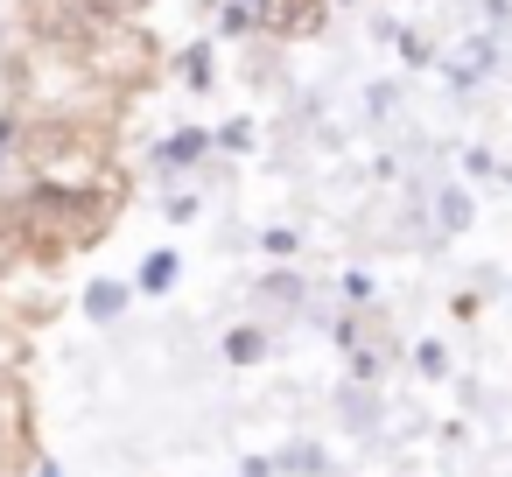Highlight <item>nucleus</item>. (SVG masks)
<instances>
[{"label":"nucleus","instance_id":"1","mask_svg":"<svg viewBox=\"0 0 512 477\" xmlns=\"http://www.w3.org/2000/svg\"><path fill=\"white\" fill-rule=\"evenodd\" d=\"M113 225V197L106 183H29L15 197V232L29 239V253H85L92 239H106Z\"/></svg>","mask_w":512,"mask_h":477},{"label":"nucleus","instance_id":"2","mask_svg":"<svg viewBox=\"0 0 512 477\" xmlns=\"http://www.w3.org/2000/svg\"><path fill=\"white\" fill-rule=\"evenodd\" d=\"M78 64H85L92 78H106V85H141V78L155 71V50H148V36H141L134 22H113Z\"/></svg>","mask_w":512,"mask_h":477},{"label":"nucleus","instance_id":"3","mask_svg":"<svg viewBox=\"0 0 512 477\" xmlns=\"http://www.w3.org/2000/svg\"><path fill=\"white\" fill-rule=\"evenodd\" d=\"M85 309H92V323H113L127 309V281H92L85 288Z\"/></svg>","mask_w":512,"mask_h":477},{"label":"nucleus","instance_id":"4","mask_svg":"<svg viewBox=\"0 0 512 477\" xmlns=\"http://www.w3.org/2000/svg\"><path fill=\"white\" fill-rule=\"evenodd\" d=\"M197 155H204V134H197V127H183V134H169V141H162V155H155V162H162V169H190Z\"/></svg>","mask_w":512,"mask_h":477},{"label":"nucleus","instance_id":"5","mask_svg":"<svg viewBox=\"0 0 512 477\" xmlns=\"http://www.w3.org/2000/svg\"><path fill=\"white\" fill-rule=\"evenodd\" d=\"M169 281H176V253H148V267H141V288H148V295H162Z\"/></svg>","mask_w":512,"mask_h":477},{"label":"nucleus","instance_id":"6","mask_svg":"<svg viewBox=\"0 0 512 477\" xmlns=\"http://www.w3.org/2000/svg\"><path fill=\"white\" fill-rule=\"evenodd\" d=\"M260 351H267V337H260V330H232V337H225V358H239V365H253Z\"/></svg>","mask_w":512,"mask_h":477},{"label":"nucleus","instance_id":"7","mask_svg":"<svg viewBox=\"0 0 512 477\" xmlns=\"http://www.w3.org/2000/svg\"><path fill=\"white\" fill-rule=\"evenodd\" d=\"M8 162H22V120L0 113V169H8Z\"/></svg>","mask_w":512,"mask_h":477},{"label":"nucleus","instance_id":"8","mask_svg":"<svg viewBox=\"0 0 512 477\" xmlns=\"http://www.w3.org/2000/svg\"><path fill=\"white\" fill-rule=\"evenodd\" d=\"M442 225H470V197H463V190L442 197Z\"/></svg>","mask_w":512,"mask_h":477},{"label":"nucleus","instance_id":"9","mask_svg":"<svg viewBox=\"0 0 512 477\" xmlns=\"http://www.w3.org/2000/svg\"><path fill=\"white\" fill-rule=\"evenodd\" d=\"M183 78H190V85H211V57L190 50V57H183Z\"/></svg>","mask_w":512,"mask_h":477}]
</instances>
